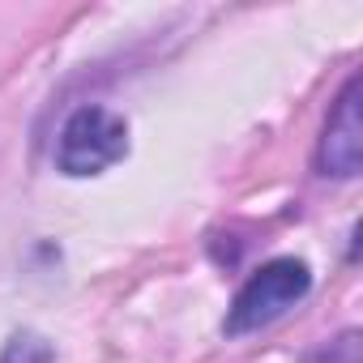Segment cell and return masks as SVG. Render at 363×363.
I'll use <instances>...</instances> for the list:
<instances>
[{"instance_id":"obj_4","label":"cell","mask_w":363,"mask_h":363,"mask_svg":"<svg viewBox=\"0 0 363 363\" xmlns=\"http://www.w3.org/2000/svg\"><path fill=\"white\" fill-rule=\"evenodd\" d=\"M0 363H56V346L35 329H18L0 350Z\"/></svg>"},{"instance_id":"obj_5","label":"cell","mask_w":363,"mask_h":363,"mask_svg":"<svg viewBox=\"0 0 363 363\" xmlns=\"http://www.w3.org/2000/svg\"><path fill=\"white\" fill-rule=\"evenodd\" d=\"M308 363H363V333L359 329H342L333 342L316 346L308 354Z\"/></svg>"},{"instance_id":"obj_2","label":"cell","mask_w":363,"mask_h":363,"mask_svg":"<svg viewBox=\"0 0 363 363\" xmlns=\"http://www.w3.org/2000/svg\"><path fill=\"white\" fill-rule=\"evenodd\" d=\"M124 154H128V124H124V116H116L111 107H99V103L77 107L56 137V171H65L73 179L103 175Z\"/></svg>"},{"instance_id":"obj_3","label":"cell","mask_w":363,"mask_h":363,"mask_svg":"<svg viewBox=\"0 0 363 363\" xmlns=\"http://www.w3.org/2000/svg\"><path fill=\"white\" fill-rule=\"evenodd\" d=\"M359 167H363V120H359V73H354L325 120L316 145V171L333 179H354Z\"/></svg>"},{"instance_id":"obj_1","label":"cell","mask_w":363,"mask_h":363,"mask_svg":"<svg viewBox=\"0 0 363 363\" xmlns=\"http://www.w3.org/2000/svg\"><path fill=\"white\" fill-rule=\"evenodd\" d=\"M308 291H312V269H308V261H299V257H274V261H265V265L240 286V295H235L231 308H227L223 333H227V337L257 333V329L274 325L278 316H286L295 303H303Z\"/></svg>"}]
</instances>
